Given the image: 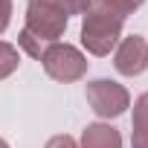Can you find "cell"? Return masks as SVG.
Listing matches in <instances>:
<instances>
[{
	"instance_id": "5b68a950",
	"label": "cell",
	"mask_w": 148,
	"mask_h": 148,
	"mask_svg": "<svg viewBox=\"0 0 148 148\" xmlns=\"http://www.w3.org/2000/svg\"><path fill=\"white\" fill-rule=\"evenodd\" d=\"M113 67L122 76H142L148 70V44L139 35H128L116 44L113 52Z\"/></svg>"
},
{
	"instance_id": "8fae6325",
	"label": "cell",
	"mask_w": 148,
	"mask_h": 148,
	"mask_svg": "<svg viewBox=\"0 0 148 148\" xmlns=\"http://www.w3.org/2000/svg\"><path fill=\"white\" fill-rule=\"evenodd\" d=\"M49 3H52V6H58V9L70 18V15H84V12L90 9L93 0H49Z\"/></svg>"
},
{
	"instance_id": "8992f818",
	"label": "cell",
	"mask_w": 148,
	"mask_h": 148,
	"mask_svg": "<svg viewBox=\"0 0 148 148\" xmlns=\"http://www.w3.org/2000/svg\"><path fill=\"white\" fill-rule=\"evenodd\" d=\"M82 148H122V134L113 125L93 122L82 131Z\"/></svg>"
},
{
	"instance_id": "6da1fadb",
	"label": "cell",
	"mask_w": 148,
	"mask_h": 148,
	"mask_svg": "<svg viewBox=\"0 0 148 148\" xmlns=\"http://www.w3.org/2000/svg\"><path fill=\"white\" fill-rule=\"evenodd\" d=\"M119 38H122V18H116L110 9H105L99 0H93L82 21L84 49L96 58H105V55H110V49H116Z\"/></svg>"
},
{
	"instance_id": "4fadbf2b",
	"label": "cell",
	"mask_w": 148,
	"mask_h": 148,
	"mask_svg": "<svg viewBox=\"0 0 148 148\" xmlns=\"http://www.w3.org/2000/svg\"><path fill=\"white\" fill-rule=\"evenodd\" d=\"M9 21H12V0H0V35L9 29Z\"/></svg>"
},
{
	"instance_id": "7c38bea8",
	"label": "cell",
	"mask_w": 148,
	"mask_h": 148,
	"mask_svg": "<svg viewBox=\"0 0 148 148\" xmlns=\"http://www.w3.org/2000/svg\"><path fill=\"white\" fill-rule=\"evenodd\" d=\"M44 148H79V142L73 139V136H67V134H55V136L47 139Z\"/></svg>"
},
{
	"instance_id": "30bf717a",
	"label": "cell",
	"mask_w": 148,
	"mask_h": 148,
	"mask_svg": "<svg viewBox=\"0 0 148 148\" xmlns=\"http://www.w3.org/2000/svg\"><path fill=\"white\" fill-rule=\"evenodd\" d=\"M18 44H21V49H23L26 55H32V58H38V61H41V55H44V49L49 47V44H44V41H38L35 35H29L26 29H21V35H18Z\"/></svg>"
},
{
	"instance_id": "9c48e42d",
	"label": "cell",
	"mask_w": 148,
	"mask_h": 148,
	"mask_svg": "<svg viewBox=\"0 0 148 148\" xmlns=\"http://www.w3.org/2000/svg\"><path fill=\"white\" fill-rule=\"evenodd\" d=\"M99 3H102L105 9H110L116 18H122V21H125L128 15H134V12L145 3V0H99Z\"/></svg>"
},
{
	"instance_id": "7a4b0ae2",
	"label": "cell",
	"mask_w": 148,
	"mask_h": 148,
	"mask_svg": "<svg viewBox=\"0 0 148 148\" xmlns=\"http://www.w3.org/2000/svg\"><path fill=\"white\" fill-rule=\"evenodd\" d=\"M41 64H44V73L49 79L61 82V84H70V82H79L84 79L87 73V58L82 49H76L73 44H49L41 55Z\"/></svg>"
},
{
	"instance_id": "ba28073f",
	"label": "cell",
	"mask_w": 148,
	"mask_h": 148,
	"mask_svg": "<svg viewBox=\"0 0 148 148\" xmlns=\"http://www.w3.org/2000/svg\"><path fill=\"white\" fill-rule=\"evenodd\" d=\"M18 64H21V52H18V47H12V44H6V41H0V82L9 79L12 73L18 70Z\"/></svg>"
},
{
	"instance_id": "3957f363",
	"label": "cell",
	"mask_w": 148,
	"mask_h": 148,
	"mask_svg": "<svg viewBox=\"0 0 148 148\" xmlns=\"http://www.w3.org/2000/svg\"><path fill=\"white\" fill-rule=\"evenodd\" d=\"M67 15L49 0H26V32L44 44H55L67 29Z\"/></svg>"
},
{
	"instance_id": "52a82bcc",
	"label": "cell",
	"mask_w": 148,
	"mask_h": 148,
	"mask_svg": "<svg viewBox=\"0 0 148 148\" xmlns=\"http://www.w3.org/2000/svg\"><path fill=\"white\" fill-rule=\"evenodd\" d=\"M131 145L134 148H148V93L136 96L134 102V122H131Z\"/></svg>"
},
{
	"instance_id": "277c9868",
	"label": "cell",
	"mask_w": 148,
	"mask_h": 148,
	"mask_svg": "<svg viewBox=\"0 0 148 148\" xmlns=\"http://www.w3.org/2000/svg\"><path fill=\"white\" fill-rule=\"evenodd\" d=\"M84 96H87L90 110L96 116H102V119H116V116H122L131 108V93L119 82H110V79L90 82L87 90H84Z\"/></svg>"
},
{
	"instance_id": "5bb4252c",
	"label": "cell",
	"mask_w": 148,
	"mask_h": 148,
	"mask_svg": "<svg viewBox=\"0 0 148 148\" xmlns=\"http://www.w3.org/2000/svg\"><path fill=\"white\" fill-rule=\"evenodd\" d=\"M0 148H9V142H6V139H3V136H0Z\"/></svg>"
}]
</instances>
